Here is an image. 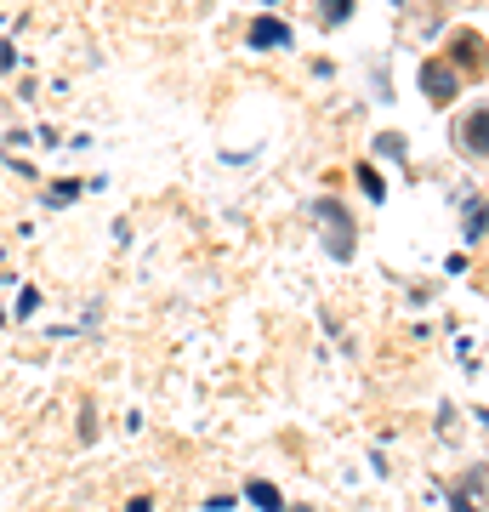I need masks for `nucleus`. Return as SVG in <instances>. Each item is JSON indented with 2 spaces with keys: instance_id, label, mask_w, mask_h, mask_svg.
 <instances>
[{
  "instance_id": "obj_7",
  "label": "nucleus",
  "mask_w": 489,
  "mask_h": 512,
  "mask_svg": "<svg viewBox=\"0 0 489 512\" xmlns=\"http://www.w3.org/2000/svg\"><path fill=\"white\" fill-rule=\"evenodd\" d=\"M347 12H353V0H325V18H330V23H342Z\"/></svg>"
},
{
  "instance_id": "obj_2",
  "label": "nucleus",
  "mask_w": 489,
  "mask_h": 512,
  "mask_svg": "<svg viewBox=\"0 0 489 512\" xmlns=\"http://www.w3.org/2000/svg\"><path fill=\"white\" fill-rule=\"evenodd\" d=\"M319 217H325L330 239H336L330 251H336V256H353V228H347V217H342V211H336V205H319Z\"/></svg>"
},
{
  "instance_id": "obj_6",
  "label": "nucleus",
  "mask_w": 489,
  "mask_h": 512,
  "mask_svg": "<svg viewBox=\"0 0 489 512\" xmlns=\"http://www.w3.org/2000/svg\"><path fill=\"white\" fill-rule=\"evenodd\" d=\"M455 57H461V63H472V69H478V63H484V46H478V40H472V35H461V40H455Z\"/></svg>"
},
{
  "instance_id": "obj_4",
  "label": "nucleus",
  "mask_w": 489,
  "mask_h": 512,
  "mask_svg": "<svg viewBox=\"0 0 489 512\" xmlns=\"http://www.w3.org/2000/svg\"><path fill=\"white\" fill-rule=\"evenodd\" d=\"M467 148H472V154H489V114H484V109L472 114V126H467Z\"/></svg>"
},
{
  "instance_id": "obj_5",
  "label": "nucleus",
  "mask_w": 489,
  "mask_h": 512,
  "mask_svg": "<svg viewBox=\"0 0 489 512\" xmlns=\"http://www.w3.org/2000/svg\"><path fill=\"white\" fill-rule=\"evenodd\" d=\"M251 501H256L262 512H279V507H285V495L273 490V484H251Z\"/></svg>"
},
{
  "instance_id": "obj_3",
  "label": "nucleus",
  "mask_w": 489,
  "mask_h": 512,
  "mask_svg": "<svg viewBox=\"0 0 489 512\" xmlns=\"http://www.w3.org/2000/svg\"><path fill=\"white\" fill-rule=\"evenodd\" d=\"M251 46H290V29L285 23H273V18H262L251 29Z\"/></svg>"
},
{
  "instance_id": "obj_8",
  "label": "nucleus",
  "mask_w": 489,
  "mask_h": 512,
  "mask_svg": "<svg viewBox=\"0 0 489 512\" xmlns=\"http://www.w3.org/2000/svg\"><path fill=\"white\" fill-rule=\"evenodd\" d=\"M126 512H148V501H143V495H137V501H131V507Z\"/></svg>"
},
{
  "instance_id": "obj_1",
  "label": "nucleus",
  "mask_w": 489,
  "mask_h": 512,
  "mask_svg": "<svg viewBox=\"0 0 489 512\" xmlns=\"http://www.w3.org/2000/svg\"><path fill=\"white\" fill-rule=\"evenodd\" d=\"M421 92L438 97V103H450L455 97V74L444 69V63H421Z\"/></svg>"
}]
</instances>
